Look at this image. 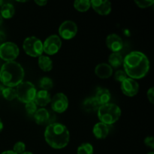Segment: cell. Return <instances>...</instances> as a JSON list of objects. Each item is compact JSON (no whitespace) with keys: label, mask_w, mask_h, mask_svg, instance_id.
Segmentation results:
<instances>
[{"label":"cell","mask_w":154,"mask_h":154,"mask_svg":"<svg viewBox=\"0 0 154 154\" xmlns=\"http://www.w3.org/2000/svg\"><path fill=\"white\" fill-rule=\"evenodd\" d=\"M124 72L129 78L138 80L144 78L150 70V61L140 51H132L125 57L123 62Z\"/></svg>","instance_id":"obj_1"},{"label":"cell","mask_w":154,"mask_h":154,"mask_svg":"<svg viewBox=\"0 0 154 154\" xmlns=\"http://www.w3.org/2000/svg\"><path fill=\"white\" fill-rule=\"evenodd\" d=\"M45 139L54 149H63L69 144L70 133L65 125L54 123L48 125L45 131Z\"/></svg>","instance_id":"obj_2"},{"label":"cell","mask_w":154,"mask_h":154,"mask_svg":"<svg viewBox=\"0 0 154 154\" xmlns=\"http://www.w3.org/2000/svg\"><path fill=\"white\" fill-rule=\"evenodd\" d=\"M23 68L17 62H7L0 69V81L4 87H17L24 78Z\"/></svg>","instance_id":"obj_3"},{"label":"cell","mask_w":154,"mask_h":154,"mask_svg":"<svg viewBox=\"0 0 154 154\" xmlns=\"http://www.w3.org/2000/svg\"><path fill=\"white\" fill-rule=\"evenodd\" d=\"M98 117L101 123L108 126L114 124L120 119L121 116V110L118 105L113 103L101 105L97 111Z\"/></svg>","instance_id":"obj_4"},{"label":"cell","mask_w":154,"mask_h":154,"mask_svg":"<svg viewBox=\"0 0 154 154\" xmlns=\"http://www.w3.org/2000/svg\"><path fill=\"white\" fill-rule=\"evenodd\" d=\"M16 87V96L20 102L26 104L34 101L37 93L34 84L29 81H23Z\"/></svg>","instance_id":"obj_5"},{"label":"cell","mask_w":154,"mask_h":154,"mask_svg":"<svg viewBox=\"0 0 154 154\" xmlns=\"http://www.w3.org/2000/svg\"><path fill=\"white\" fill-rule=\"evenodd\" d=\"M23 48L27 55L39 57L43 54V43L35 36H30L24 40Z\"/></svg>","instance_id":"obj_6"},{"label":"cell","mask_w":154,"mask_h":154,"mask_svg":"<svg viewBox=\"0 0 154 154\" xmlns=\"http://www.w3.org/2000/svg\"><path fill=\"white\" fill-rule=\"evenodd\" d=\"M19 54V48L13 42H4L0 45V58L6 63L13 62L17 58Z\"/></svg>","instance_id":"obj_7"},{"label":"cell","mask_w":154,"mask_h":154,"mask_svg":"<svg viewBox=\"0 0 154 154\" xmlns=\"http://www.w3.org/2000/svg\"><path fill=\"white\" fill-rule=\"evenodd\" d=\"M62 41L57 35H50L43 43V52L48 55H54L60 51Z\"/></svg>","instance_id":"obj_8"},{"label":"cell","mask_w":154,"mask_h":154,"mask_svg":"<svg viewBox=\"0 0 154 154\" xmlns=\"http://www.w3.org/2000/svg\"><path fill=\"white\" fill-rule=\"evenodd\" d=\"M78 32V26L74 21H64L59 28V34L63 38L70 40L76 35Z\"/></svg>","instance_id":"obj_9"},{"label":"cell","mask_w":154,"mask_h":154,"mask_svg":"<svg viewBox=\"0 0 154 154\" xmlns=\"http://www.w3.org/2000/svg\"><path fill=\"white\" fill-rule=\"evenodd\" d=\"M51 108L57 113H63L69 107V100L64 93H58L54 96L51 100Z\"/></svg>","instance_id":"obj_10"},{"label":"cell","mask_w":154,"mask_h":154,"mask_svg":"<svg viewBox=\"0 0 154 154\" xmlns=\"http://www.w3.org/2000/svg\"><path fill=\"white\" fill-rule=\"evenodd\" d=\"M121 90L122 93L126 96L133 97L138 94L139 85L135 80L128 78L121 83Z\"/></svg>","instance_id":"obj_11"},{"label":"cell","mask_w":154,"mask_h":154,"mask_svg":"<svg viewBox=\"0 0 154 154\" xmlns=\"http://www.w3.org/2000/svg\"><path fill=\"white\" fill-rule=\"evenodd\" d=\"M90 4L93 10L100 15H108L111 11V3L108 0H93Z\"/></svg>","instance_id":"obj_12"},{"label":"cell","mask_w":154,"mask_h":154,"mask_svg":"<svg viewBox=\"0 0 154 154\" xmlns=\"http://www.w3.org/2000/svg\"><path fill=\"white\" fill-rule=\"evenodd\" d=\"M107 47L113 53L120 52L123 48V42L121 38L117 34H110L106 38Z\"/></svg>","instance_id":"obj_13"},{"label":"cell","mask_w":154,"mask_h":154,"mask_svg":"<svg viewBox=\"0 0 154 154\" xmlns=\"http://www.w3.org/2000/svg\"><path fill=\"white\" fill-rule=\"evenodd\" d=\"M95 73L102 79H108L112 75L113 69L107 63H100L96 66Z\"/></svg>","instance_id":"obj_14"},{"label":"cell","mask_w":154,"mask_h":154,"mask_svg":"<svg viewBox=\"0 0 154 154\" xmlns=\"http://www.w3.org/2000/svg\"><path fill=\"white\" fill-rule=\"evenodd\" d=\"M109 126L103 123H97L93 129V135L98 139H104L106 138L109 133Z\"/></svg>","instance_id":"obj_15"},{"label":"cell","mask_w":154,"mask_h":154,"mask_svg":"<svg viewBox=\"0 0 154 154\" xmlns=\"http://www.w3.org/2000/svg\"><path fill=\"white\" fill-rule=\"evenodd\" d=\"M94 98L101 106L109 103L111 99V95L108 89L100 88L97 90Z\"/></svg>","instance_id":"obj_16"},{"label":"cell","mask_w":154,"mask_h":154,"mask_svg":"<svg viewBox=\"0 0 154 154\" xmlns=\"http://www.w3.org/2000/svg\"><path fill=\"white\" fill-rule=\"evenodd\" d=\"M51 98L49 92L46 90H39L36 93L35 97L34 99L35 103L37 105V106L45 107L51 102Z\"/></svg>","instance_id":"obj_17"},{"label":"cell","mask_w":154,"mask_h":154,"mask_svg":"<svg viewBox=\"0 0 154 154\" xmlns=\"http://www.w3.org/2000/svg\"><path fill=\"white\" fill-rule=\"evenodd\" d=\"M33 116L35 121L38 125H45L49 121L50 114L46 108H39Z\"/></svg>","instance_id":"obj_18"},{"label":"cell","mask_w":154,"mask_h":154,"mask_svg":"<svg viewBox=\"0 0 154 154\" xmlns=\"http://www.w3.org/2000/svg\"><path fill=\"white\" fill-rule=\"evenodd\" d=\"M83 109L86 111V112L91 113L94 112V111H97L100 105L98 104L97 101L96 100L94 97H90L86 99L83 102Z\"/></svg>","instance_id":"obj_19"},{"label":"cell","mask_w":154,"mask_h":154,"mask_svg":"<svg viewBox=\"0 0 154 154\" xmlns=\"http://www.w3.org/2000/svg\"><path fill=\"white\" fill-rule=\"evenodd\" d=\"M15 14V8L11 3L6 2L2 5L0 8V14L5 19H11Z\"/></svg>","instance_id":"obj_20"},{"label":"cell","mask_w":154,"mask_h":154,"mask_svg":"<svg viewBox=\"0 0 154 154\" xmlns=\"http://www.w3.org/2000/svg\"><path fill=\"white\" fill-rule=\"evenodd\" d=\"M38 64L39 68L44 72H50L53 69V62L50 57L42 55L38 57Z\"/></svg>","instance_id":"obj_21"},{"label":"cell","mask_w":154,"mask_h":154,"mask_svg":"<svg viewBox=\"0 0 154 154\" xmlns=\"http://www.w3.org/2000/svg\"><path fill=\"white\" fill-rule=\"evenodd\" d=\"M108 62H109V66L111 68H117L120 67L123 65V56L120 54V52L118 53H112L108 57Z\"/></svg>","instance_id":"obj_22"},{"label":"cell","mask_w":154,"mask_h":154,"mask_svg":"<svg viewBox=\"0 0 154 154\" xmlns=\"http://www.w3.org/2000/svg\"><path fill=\"white\" fill-rule=\"evenodd\" d=\"M91 7L90 1L89 0H77L74 2V8L80 12H85Z\"/></svg>","instance_id":"obj_23"},{"label":"cell","mask_w":154,"mask_h":154,"mask_svg":"<svg viewBox=\"0 0 154 154\" xmlns=\"http://www.w3.org/2000/svg\"><path fill=\"white\" fill-rule=\"evenodd\" d=\"M2 96L8 101H12L17 98L16 90L13 87H5L2 92Z\"/></svg>","instance_id":"obj_24"},{"label":"cell","mask_w":154,"mask_h":154,"mask_svg":"<svg viewBox=\"0 0 154 154\" xmlns=\"http://www.w3.org/2000/svg\"><path fill=\"white\" fill-rule=\"evenodd\" d=\"M54 86V82L52 79L48 77H43L39 81V87L42 89V90H51Z\"/></svg>","instance_id":"obj_25"},{"label":"cell","mask_w":154,"mask_h":154,"mask_svg":"<svg viewBox=\"0 0 154 154\" xmlns=\"http://www.w3.org/2000/svg\"><path fill=\"white\" fill-rule=\"evenodd\" d=\"M78 154H93V147L90 143H83L78 147Z\"/></svg>","instance_id":"obj_26"},{"label":"cell","mask_w":154,"mask_h":154,"mask_svg":"<svg viewBox=\"0 0 154 154\" xmlns=\"http://www.w3.org/2000/svg\"><path fill=\"white\" fill-rule=\"evenodd\" d=\"M25 109L27 114H29V115H34L36 111L38 110L37 105L35 103L34 101L29 102H28V103L25 104Z\"/></svg>","instance_id":"obj_27"},{"label":"cell","mask_w":154,"mask_h":154,"mask_svg":"<svg viewBox=\"0 0 154 154\" xmlns=\"http://www.w3.org/2000/svg\"><path fill=\"white\" fill-rule=\"evenodd\" d=\"M13 151L17 154H22L26 151V144L22 141L15 143L13 147Z\"/></svg>","instance_id":"obj_28"},{"label":"cell","mask_w":154,"mask_h":154,"mask_svg":"<svg viewBox=\"0 0 154 154\" xmlns=\"http://www.w3.org/2000/svg\"><path fill=\"white\" fill-rule=\"evenodd\" d=\"M135 3L141 8H146L154 4L153 0H135Z\"/></svg>","instance_id":"obj_29"},{"label":"cell","mask_w":154,"mask_h":154,"mask_svg":"<svg viewBox=\"0 0 154 154\" xmlns=\"http://www.w3.org/2000/svg\"><path fill=\"white\" fill-rule=\"evenodd\" d=\"M114 78L117 81L122 83L124 80L128 78V76L123 70H118L116 72L115 75H114Z\"/></svg>","instance_id":"obj_30"},{"label":"cell","mask_w":154,"mask_h":154,"mask_svg":"<svg viewBox=\"0 0 154 154\" xmlns=\"http://www.w3.org/2000/svg\"><path fill=\"white\" fill-rule=\"evenodd\" d=\"M144 144L147 147H150V148H154V138L153 136H147V138L144 139Z\"/></svg>","instance_id":"obj_31"},{"label":"cell","mask_w":154,"mask_h":154,"mask_svg":"<svg viewBox=\"0 0 154 154\" xmlns=\"http://www.w3.org/2000/svg\"><path fill=\"white\" fill-rule=\"evenodd\" d=\"M147 99L150 101V102L151 104H153L154 102V88L153 87H151L150 89H149L147 93Z\"/></svg>","instance_id":"obj_32"},{"label":"cell","mask_w":154,"mask_h":154,"mask_svg":"<svg viewBox=\"0 0 154 154\" xmlns=\"http://www.w3.org/2000/svg\"><path fill=\"white\" fill-rule=\"evenodd\" d=\"M35 2L38 6H45V5H47L48 2L45 1V0H35Z\"/></svg>","instance_id":"obj_33"},{"label":"cell","mask_w":154,"mask_h":154,"mask_svg":"<svg viewBox=\"0 0 154 154\" xmlns=\"http://www.w3.org/2000/svg\"><path fill=\"white\" fill-rule=\"evenodd\" d=\"M5 39V34L4 32L0 30V42H3Z\"/></svg>","instance_id":"obj_34"},{"label":"cell","mask_w":154,"mask_h":154,"mask_svg":"<svg viewBox=\"0 0 154 154\" xmlns=\"http://www.w3.org/2000/svg\"><path fill=\"white\" fill-rule=\"evenodd\" d=\"M1 154H17V153L14 152L13 150H5V151L2 152Z\"/></svg>","instance_id":"obj_35"},{"label":"cell","mask_w":154,"mask_h":154,"mask_svg":"<svg viewBox=\"0 0 154 154\" xmlns=\"http://www.w3.org/2000/svg\"><path fill=\"white\" fill-rule=\"evenodd\" d=\"M3 127H4V125H3V123H2V121L1 118H0V132L2 131Z\"/></svg>","instance_id":"obj_36"},{"label":"cell","mask_w":154,"mask_h":154,"mask_svg":"<svg viewBox=\"0 0 154 154\" xmlns=\"http://www.w3.org/2000/svg\"><path fill=\"white\" fill-rule=\"evenodd\" d=\"M4 88H5L4 86H3L2 84H0V94H2V92L3 89Z\"/></svg>","instance_id":"obj_37"},{"label":"cell","mask_w":154,"mask_h":154,"mask_svg":"<svg viewBox=\"0 0 154 154\" xmlns=\"http://www.w3.org/2000/svg\"><path fill=\"white\" fill-rule=\"evenodd\" d=\"M2 23H3V18H2V17L1 16V14H0V26L2 24Z\"/></svg>","instance_id":"obj_38"},{"label":"cell","mask_w":154,"mask_h":154,"mask_svg":"<svg viewBox=\"0 0 154 154\" xmlns=\"http://www.w3.org/2000/svg\"><path fill=\"white\" fill-rule=\"evenodd\" d=\"M22 154H33L32 152H29V151H25L24 153H23Z\"/></svg>","instance_id":"obj_39"},{"label":"cell","mask_w":154,"mask_h":154,"mask_svg":"<svg viewBox=\"0 0 154 154\" xmlns=\"http://www.w3.org/2000/svg\"><path fill=\"white\" fill-rule=\"evenodd\" d=\"M3 4H4V2L2 1V0H0V8H1V7L2 6Z\"/></svg>","instance_id":"obj_40"},{"label":"cell","mask_w":154,"mask_h":154,"mask_svg":"<svg viewBox=\"0 0 154 154\" xmlns=\"http://www.w3.org/2000/svg\"><path fill=\"white\" fill-rule=\"evenodd\" d=\"M147 154H154L153 152H150V153H148Z\"/></svg>","instance_id":"obj_41"}]
</instances>
